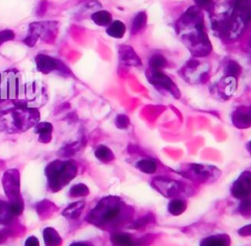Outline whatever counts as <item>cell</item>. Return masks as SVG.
<instances>
[{"mask_svg": "<svg viewBox=\"0 0 251 246\" xmlns=\"http://www.w3.org/2000/svg\"><path fill=\"white\" fill-rule=\"evenodd\" d=\"M183 42L195 56H206L211 51V43L206 35L203 25V16L200 8L191 6L177 22Z\"/></svg>", "mask_w": 251, "mask_h": 246, "instance_id": "1", "label": "cell"}, {"mask_svg": "<svg viewBox=\"0 0 251 246\" xmlns=\"http://www.w3.org/2000/svg\"><path fill=\"white\" fill-rule=\"evenodd\" d=\"M41 98L42 92H40L39 86L25 84L19 72L8 70L0 74V101L10 99L16 101V105L35 108L33 103H37L36 100Z\"/></svg>", "mask_w": 251, "mask_h": 246, "instance_id": "2", "label": "cell"}, {"mask_svg": "<svg viewBox=\"0 0 251 246\" xmlns=\"http://www.w3.org/2000/svg\"><path fill=\"white\" fill-rule=\"evenodd\" d=\"M129 208L119 198L109 196L101 199L87 215L86 221L103 228L115 227L130 217Z\"/></svg>", "mask_w": 251, "mask_h": 246, "instance_id": "3", "label": "cell"}, {"mask_svg": "<svg viewBox=\"0 0 251 246\" xmlns=\"http://www.w3.org/2000/svg\"><path fill=\"white\" fill-rule=\"evenodd\" d=\"M40 118L37 108L16 105L0 112V131L24 132L35 125Z\"/></svg>", "mask_w": 251, "mask_h": 246, "instance_id": "4", "label": "cell"}, {"mask_svg": "<svg viewBox=\"0 0 251 246\" xmlns=\"http://www.w3.org/2000/svg\"><path fill=\"white\" fill-rule=\"evenodd\" d=\"M77 173V166L75 161L55 160L45 168L48 188L57 192L70 183Z\"/></svg>", "mask_w": 251, "mask_h": 246, "instance_id": "5", "label": "cell"}, {"mask_svg": "<svg viewBox=\"0 0 251 246\" xmlns=\"http://www.w3.org/2000/svg\"><path fill=\"white\" fill-rule=\"evenodd\" d=\"M2 185L14 215H21L24 210V199L21 194L20 173L18 170L11 169L6 171L2 177Z\"/></svg>", "mask_w": 251, "mask_h": 246, "instance_id": "6", "label": "cell"}, {"mask_svg": "<svg viewBox=\"0 0 251 246\" xmlns=\"http://www.w3.org/2000/svg\"><path fill=\"white\" fill-rule=\"evenodd\" d=\"M182 174L190 179L205 182L209 181L210 179H217L220 172L216 168L211 166L190 164L184 167Z\"/></svg>", "mask_w": 251, "mask_h": 246, "instance_id": "7", "label": "cell"}, {"mask_svg": "<svg viewBox=\"0 0 251 246\" xmlns=\"http://www.w3.org/2000/svg\"><path fill=\"white\" fill-rule=\"evenodd\" d=\"M147 78L154 86L169 91L176 98L179 97V90L177 89L174 81L161 71L149 69V71L147 72Z\"/></svg>", "mask_w": 251, "mask_h": 246, "instance_id": "8", "label": "cell"}, {"mask_svg": "<svg viewBox=\"0 0 251 246\" xmlns=\"http://www.w3.org/2000/svg\"><path fill=\"white\" fill-rule=\"evenodd\" d=\"M35 64L37 70L44 74H47L53 71H61L64 74L69 73L68 68L59 60L45 54L36 55Z\"/></svg>", "mask_w": 251, "mask_h": 246, "instance_id": "9", "label": "cell"}, {"mask_svg": "<svg viewBox=\"0 0 251 246\" xmlns=\"http://www.w3.org/2000/svg\"><path fill=\"white\" fill-rule=\"evenodd\" d=\"M230 193L237 199H245L251 196V173L243 172L232 183Z\"/></svg>", "mask_w": 251, "mask_h": 246, "instance_id": "10", "label": "cell"}, {"mask_svg": "<svg viewBox=\"0 0 251 246\" xmlns=\"http://www.w3.org/2000/svg\"><path fill=\"white\" fill-rule=\"evenodd\" d=\"M152 185L163 195L167 197H172L176 193H179L181 190V186L177 181L164 179L157 177L152 181Z\"/></svg>", "mask_w": 251, "mask_h": 246, "instance_id": "11", "label": "cell"}, {"mask_svg": "<svg viewBox=\"0 0 251 246\" xmlns=\"http://www.w3.org/2000/svg\"><path fill=\"white\" fill-rule=\"evenodd\" d=\"M51 22H36V23H32L29 25L28 26V31H27V35L25 38L24 42L28 46V47H33L38 39V37L41 34H44L45 31L48 29L49 25H50Z\"/></svg>", "mask_w": 251, "mask_h": 246, "instance_id": "12", "label": "cell"}, {"mask_svg": "<svg viewBox=\"0 0 251 246\" xmlns=\"http://www.w3.org/2000/svg\"><path fill=\"white\" fill-rule=\"evenodd\" d=\"M232 123L238 128L251 126V106L238 107L231 115Z\"/></svg>", "mask_w": 251, "mask_h": 246, "instance_id": "13", "label": "cell"}, {"mask_svg": "<svg viewBox=\"0 0 251 246\" xmlns=\"http://www.w3.org/2000/svg\"><path fill=\"white\" fill-rule=\"evenodd\" d=\"M232 15L247 24L251 20V0H234Z\"/></svg>", "mask_w": 251, "mask_h": 246, "instance_id": "14", "label": "cell"}, {"mask_svg": "<svg viewBox=\"0 0 251 246\" xmlns=\"http://www.w3.org/2000/svg\"><path fill=\"white\" fill-rule=\"evenodd\" d=\"M111 241L114 246H139L144 244L146 238L134 240L129 234L125 232H116L111 235Z\"/></svg>", "mask_w": 251, "mask_h": 246, "instance_id": "15", "label": "cell"}, {"mask_svg": "<svg viewBox=\"0 0 251 246\" xmlns=\"http://www.w3.org/2000/svg\"><path fill=\"white\" fill-rule=\"evenodd\" d=\"M119 56L122 63L127 66H140L141 61L139 57L136 55L134 50L128 45H123L119 49Z\"/></svg>", "mask_w": 251, "mask_h": 246, "instance_id": "16", "label": "cell"}, {"mask_svg": "<svg viewBox=\"0 0 251 246\" xmlns=\"http://www.w3.org/2000/svg\"><path fill=\"white\" fill-rule=\"evenodd\" d=\"M53 125L47 122L37 123L34 125V132L38 134V141L41 143H49L52 139Z\"/></svg>", "mask_w": 251, "mask_h": 246, "instance_id": "17", "label": "cell"}, {"mask_svg": "<svg viewBox=\"0 0 251 246\" xmlns=\"http://www.w3.org/2000/svg\"><path fill=\"white\" fill-rule=\"evenodd\" d=\"M229 241L227 234H215L204 238L200 246H229Z\"/></svg>", "mask_w": 251, "mask_h": 246, "instance_id": "18", "label": "cell"}, {"mask_svg": "<svg viewBox=\"0 0 251 246\" xmlns=\"http://www.w3.org/2000/svg\"><path fill=\"white\" fill-rule=\"evenodd\" d=\"M84 206H85L84 201L73 202L63 210L62 215L68 219H76L80 216Z\"/></svg>", "mask_w": 251, "mask_h": 246, "instance_id": "19", "label": "cell"}, {"mask_svg": "<svg viewBox=\"0 0 251 246\" xmlns=\"http://www.w3.org/2000/svg\"><path fill=\"white\" fill-rule=\"evenodd\" d=\"M43 240L45 246H61L62 238L53 227H46L43 230Z\"/></svg>", "mask_w": 251, "mask_h": 246, "instance_id": "20", "label": "cell"}, {"mask_svg": "<svg viewBox=\"0 0 251 246\" xmlns=\"http://www.w3.org/2000/svg\"><path fill=\"white\" fill-rule=\"evenodd\" d=\"M15 217L10 202L0 199V224H9Z\"/></svg>", "mask_w": 251, "mask_h": 246, "instance_id": "21", "label": "cell"}, {"mask_svg": "<svg viewBox=\"0 0 251 246\" xmlns=\"http://www.w3.org/2000/svg\"><path fill=\"white\" fill-rule=\"evenodd\" d=\"M106 32L114 38H122L126 33V25L121 21H114L107 27Z\"/></svg>", "mask_w": 251, "mask_h": 246, "instance_id": "22", "label": "cell"}, {"mask_svg": "<svg viewBox=\"0 0 251 246\" xmlns=\"http://www.w3.org/2000/svg\"><path fill=\"white\" fill-rule=\"evenodd\" d=\"M91 20L100 26L108 25L112 23V16L108 11H97L91 15Z\"/></svg>", "mask_w": 251, "mask_h": 246, "instance_id": "23", "label": "cell"}, {"mask_svg": "<svg viewBox=\"0 0 251 246\" xmlns=\"http://www.w3.org/2000/svg\"><path fill=\"white\" fill-rule=\"evenodd\" d=\"M55 209H56V206L48 200H43V201L37 203V205H36L37 214L40 217H42V219L49 217L54 211H56Z\"/></svg>", "mask_w": 251, "mask_h": 246, "instance_id": "24", "label": "cell"}, {"mask_svg": "<svg viewBox=\"0 0 251 246\" xmlns=\"http://www.w3.org/2000/svg\"><path fill=\"white\" fill-rule=\"evenodd\" d=\"M146 21H147V16L145 12H140L138 13L131 24V33L135 34L138 33L139 31H141L144 26L146 25Z\"/></svg>", "mask_w": 251, "mask_h": 246, "instance_id": "25", "label": "cell"}, {"mask_svg": "<svg viewBox=\"0 0 251 246\" xmlns=\"http://www.w3.org/2000/svg\"><path fill=\"white\" fill-rule=\"evenodd\" d=\"M95 157L99 161L104 162V163H109V162L113 161L114 158H115L114 153L111 151V149L108 148L107 146H104V145H101V146L96 148Z\"/></svg>", "mask_w": 251, "mask_h": 246, "instance_id": "26", "label": "cell"}, {"mask_svg": "<svg viewBox=\"0 0 251 246\" xmlns=\"http://www.w3.org/2000/svg\"><path fill=\"white\" fill-rule=\"evenodd\" d=\"M185 208H186L185 202H184L183 200L177 199V198L173 199V200L169 203V205H168V211H169L172 215H174V216H178V215H180L181 213L184 212Z\"/></svg>", "mask_w": 251, "mask_h": 246, "instance_id": "27", "label": "cell"}, {"mask_svg": "<svg viewBox=\"0 0 251 246\" xmlns=\"http://www.w3.org/2000/svg\"><path fill=\"white\" fill-rule=\"evenodd\" d=\"M136 168L145 173H153L157 170V164L151 159H143L137 162Z\"/></svg>", "mask_w": 251, "mask_h": 246, "instance_id": "28", "label": "cell"}, {"mask_svg": "<svg viewBox=\"0 0 251 246\" xmlns=\"http://www.w3.org/2000/svg\"><path fill=\"white\" fill-rule=\"evenodd\" d=\"M223 93L226 97L231 96L236 89V78L231 76H226L223 80Z\"/></svg>", "mask_w": 251, "mask_h": 246, "instance_id": "29", "label": "cell"}, {"mask_svg": "<svg viewBox=\"0 0 251 246\" xmlns=\"http://www.w3.org/2000/svg\"><path fill=\"white\" fill-rule=\"evenodd\" d=\"M240 74H241V67L237 62L231 60L226 64L225 68L226 76H231L236 78Z\"/></svg>", "mask_w": 251, "mask_h": 246, "instance_id": "30", "label": "cell"}, {"mask_svg": "<svg viewBox=\"0 0 251 246\" xmlns=\"http://www.w3.org/2000/svg\"><path fill=\"white\" fill-rule=\"evenodd\" d=\"M149 65H150V69L160 71L161 69L167 66V60L161 54H154L149 60Z\"/></svg>", "mask_w": 251, "mask_h": 246, "instance_id": "31", "label": "cell"}, {"mask_svg": "<svg viewBox=\"0 0 251 246\" xmlns=\"http://www.w3.org/2000/svg\"><path fill=\"white\" fill-rule=\"evenodd\" d=\"M89 193L88 187L83 183H76L73 185L69 191V195L71 197H81L86 196Z\"/></svg>", "mask_w": 251, "mask_h": 246, "instance_id": "32", "label": "cell"}, {"mask_svg": "<svg viewBox=\"0 0 251 246\" xmlns=\"http://www.w3.org/2000/svg\"><path fill=\"white\" fill-rule=\"evenodd\" d=\"M154 221V216H152L151 214H148V215H145L137 220H135L134 221H132L129 225V227H132V228H141L143 226H145L146 224L152 222Z\"/></svg>", "mask_w": 251, "mask_h": 246, "instance_id": "33", "label": "cell"}, {"mask_svg": "<svg viewBox=\"0 0 251 246\" xmlns=\"http://www.w3.org/2000/svg\"><path fill=\"white\" fill-rule=\"evenodd\" d=\"M78 146H79L78 142H74V143L68 144L61 148V150L59 151V154H61V156H64V157L73 156L77 151Z\"/></svg>", "mask_w": 251, "mask_h": 246, "instance_id": "34", "label": "cell"}, {"mask_svg": "<svg viewBox=\"0 0 251 246\" xmlns=\"http://www.w3.org/2000/svg\"><path fill=\"white\" fill-rule=\"evenodd\" d=\"M115 124L119 128H126L129 125V119L126 115H118L115 119Z\"/></svg>", "mask_w": 251, "mask_h": 246, "instance_id": "35", "label": "cell"}, {"mask_svg": "<svg viewBox=\"0 0 251 246\" xmlns=\"http://www.w3.org/2000/svg\"><path fill=\"white\" fill-rule=\"evenodd\" d=\"M15 38V33L11 29H3L0 30V46L10 40H13Z\"/></svg>", "mask_w": 251, "mask_h": 246, "instance_id": "36", "label": "cell"}, {"mask_svg": "<svg viewBox=\"0 0 251 246\" xmlns=\"http://www.w3.org/2000/svg\"><path fill=\"white\" fill-rule=\"evenodd\" d=\"M242 201L240 202L239 206H238V211L239 213L246 215L251 211V198H245V199H241Z\"/></svg>", "mask_w": 251, "mask_h": 246, "instance_id": "37", "label": "cell"}, {"mask_svg": "<svg viewBox=\"0 0 251 246\" xmlns=\"http://www.w3.org/2000/svg\"><path fill=\"white\" fill-rule=\"evenodd\" d=\"M194 2L198 8H204L207 10L213 6V0H194Z\"/></svg>", "mask_w": 251, "mask_h": 246, "instance_id": "38", "label": "cell"}, {"mask_svg": "<svg viewBox=\"0 0 251 246\" xmlns=\"http://www.w3.org/2000/svg\"><path fill=\"white\" fill-rule=\"evenodd\" d=\"M25 246H39V241L35 236H29L25 242Z\"/></svg>", "mask_w": 251, "mask_h": 246, "instance_id": "39", "label": "cell"}, {"mask_svg": "<svg viewBox=\"0 0 251 246\" xmlns=\"http://www.w3.org/2000/svg\"><path fill=\"white\" fill-rule=\"evenodd\" d=\"M238 233L240 235H251V224H248V225H245L243 227H241L239 230H238Z\"/></svg>", "mask_w": 251, "mask_h": 246, "instance_id": "40", "label": "cell"}, {"mask_svg": "<svg viewBox=\"0 0 251 246\" xmlns=\"http://www.w3.org/2000/svg\"><path fill=\"white\" fill-rule=\"evenodd\" d=\"M39 7H38V14L37 15H43V13L45 12V9H46V6H47V2L45 1V0H42L40 3H39V5H38Z\"/></svg>", "mask_w": 251, "mask_h": 246, "instance_id": "41", "label": "cell"}, {"mask_svg": "<svg viewBox=\"0 0 251 246\" xmlns=\"http://www.w3.org/2000/svg\"><path fill=\"white\" fill-rule=\"evenodd\" d=\"M7 231L6 230H0V243H3L5 241V239L7 238Z\"/></svg>", "mask_w": 251, "mask_h": 246, "instance_id": "42", "label": "cell"}, {"mask_svg": "<svg viewBox=\"0 0 251 246\" xmlns=\"http://www.w3.org/2000/svg\"><path fill=\"white\" fill-rule=\"evenodd\" d=\"M70 246H91L89 243L86 242H73L72 244H70Z\"/></svg>", "mask_w": 251, "mask_h": 246, "instance_id": "43", "label": "cell"}, {"mask_svg": "<svg viewBox=\"0 0 251 246\" xmlns=\"http://www.w3.org/2000/svg\"><path fill=\"white\" fill-rule=\"evenodd\" d=\"M248 149H249V152L251 153V141L248 143Z\"/></svg>", "mask_w": 251, "mask_h": 246, "instance_id": "44", "label": "cell"}]
</instances>
